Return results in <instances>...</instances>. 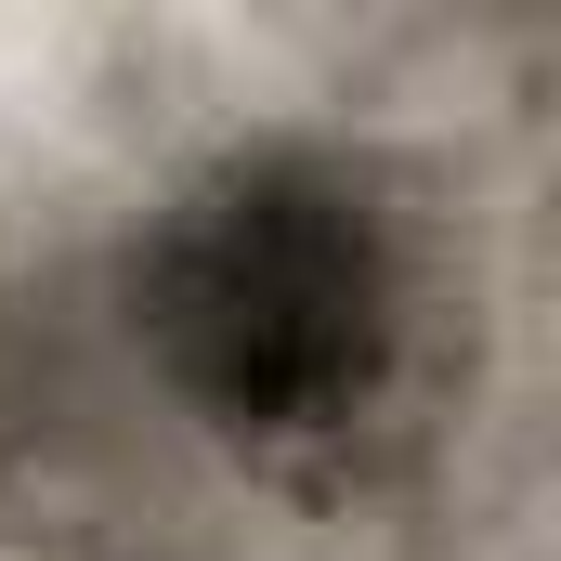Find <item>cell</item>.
Here are the masks:
<instances>
[{
	"label": "cell",
	"instance_id": "6da1fadb",
	"mask_svg": "<svg viewBox=\"0 0 561 561\" xmlns=\"http://www.w3.org/2000/svg\"><path fill=\"white\" fill-rule=\"evenodd\" d=\"M144 353L236 444H353L405 366V249L327 157H222L131 262Z\"/></svg>",
	"mask_w": 561,
	"mask_h": 561
}]
</instances>
